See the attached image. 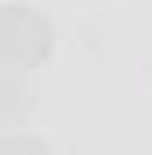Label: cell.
Instances as JSON below:
<instances>
[{"label":"cell","instance_id":"cell-1","mask_svg":"<svg viewBox=\"0 0 152 155\" xmlns=\"http://www.w3.org/2000/svg\"><path fill=\"white\" fill-rule=\"evenodd\" d=\"M51 51V29L33 7H0V65H33Z\"/></svg>","mask_w":152,"mask_h":155}]
</instances>
